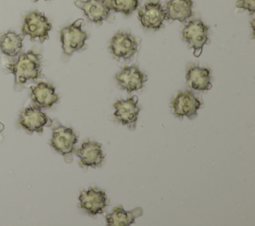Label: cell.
Masks as SVG:
<instances>
[{
    "label": "cell",
    "instance_id": "5",
    "mask_svg": "<svg viewBox=\"0 0 255 226\" xmlns=\"http://www.w3.org/2000/svg\"><path fill=\"white\" fill-rule=\"evenodd\" d=\"M209 27L201 20H192L186 23L182 30V39L189 48L193 49L194 57H199L205 44L208 43Z\"/></svg>",
    "mask_w": 255,
    "mask_h": 226
},
{
    "label": "cell",
    "instance_id": "23",
    "mask_svg": "<svg viewBox=\"0 0 255 226\" xmlns=\"http://www.w3.org/2000/svg\"><path fill=\"white\" fill-rule=\"evenodd\" d=\"M33 1H34V2H38L39 0H33ZM45 1H49V0H45Z\"/></svg>",
    "mask_w": 255,
    "mask_h": 226
},
{
    "label": "cell",
    "instance_id": "15",
    "mask_svg": "<svg viewBox=\"0 0 255 226\" xmlns=\"http://www.w3.org/2000/svg\"><path fill=\"white\" fill-rule=\"evenodd\" d=\"M186 84L195 91H207L211 89L210 69L201 68L194 64H187Z\"/></svg>",
    "mask_w": 255,
    "mask_h": 226
},
{
    "label": "cell",
    "instance_id": "19",
    "mask_svg": "<svg viewBox=\"0 0 255 226\" xmlns=\"http://www.w3.org/2000/svg\"><path fill=\"white\" fill-rule=\"evenodd\" d=\"M23 37L22 34L7 31L0 37V52L8 57H16L22 50Z\"/></svg>",
    "mask_w": 255,
    "mask_h": 226
},
{
    "label": "cell",
    "instance_id": "8",
    "mask_svg": "<svg viewBox=\"0 0 255 226\" xmlns=\"http://www.w3.org/2000/svg\"><path fill=\"white\" fill-rule=\"evenodd\" d=\"M201 105V101L189 91L178 92L170 104L172 113L175 116L179 118L188 117L190 119L197 115V112Z\"/></svg>",
    "mask_w": 255,
    "mask_h": 226
},
{
    "label": "cell",
    "instance_id": "14",
    "mask_svg": "<svg viewBox=\"0 0 255 226\" xmlns=\"http://www.w3.org/2000/svg\"><path fill=\"white\" fill-rule=\"evenodd\" d=\"M79 163L82 167H99L102 165L105 154L102 145L96 141H85L76 150Z\"/></svg>",
    "mask_w": 255,
    "mask_h": 226
},
{
    "label": "cell",
    "instance_id": "12",
    "mask_svg": "<svg viewBox=\"0 0 255 226\" xmlns=\"http://www.w3.org/2000/svg\"><path fill=\"white\" fill-rule=\"evenodd\" d=\"M115 78L120 88L128 93L142 89L144 83L147 81L146 74H144L136 65L124 67Z\"/></svg>",
    "mask_w": 255,
    "mask_h": 226
},
{
    "label": "cell",
    "instance_id": "2",
    "mask_svg": "<svg viewBox=\"0 0 255 226\" xmlns=\"http://www.w3.org/2000/svg\"><path fill=\"white\" fill-rule=\"evenodd\" d=\"M52 138L50 145L59 153H61L66 162L72 161V153L78 141V136L70 127L62 125L59 121H51Z\"/></svg>",
    "mask_w": 255,
    "mask_h": 226
},
{
    "label": "cell",
    "instance_id": "9",
    "mask_svg": "<svg viewBox=\"0 0 255 226\" xmlns=\"http://www.w3.org/2000/svg\"><path fill=\"white\" fill-rule=\"evenodd\" d=\"M75 5L81 9L88 21L101 25L111 18V7L108 0H75Z\"/></svg>",
    "mask_w": 255,
    "mask_h": 226
},
{
    "label": "cell",
    "instance_id": "16",
    "mask_svg": "<svg viewBox=\"0 0 255 226\" xmlns=\"http://www.w3.org/2000/svg\"><path fill=\"white\" fill-rule=\"evenodd\" d=\"M31 99L38 108H51L58 103L59 96L55 87L46 82H39L36 86L31 87Z\"/></svg>",
    "mask_w": 255,
    "mask_h": 226
},
{
    "label": "cell",
    "instance_id": "18",
    "mask_svg": "<svg viewBox=\"0 0 255 226\" xmlns=\"http://www.w3.org/2000/svg\"><path fill=\"white\" fill-rule=\"evenodd\" d=\"M142 214L143 209L141 207H136L130 211H125L123 206L119 205L115 207L111 213L106 214V223L108 226H128Z\"/></svg>",
    "mask_w": 255,
    "mask_h": 226
},
{
    "label": "cell",
    "instance_id": "22",
    "mask_svg": "<svg viewBox=\"0 0 255 226\" xmlns=\"http://www.w3.org/2000/svg\"><path fill=\"white\" fill-rule=\"evenodd\" d=\"M251 28H252V38H254V20H251Z\"/></svg>",
    "mask_w": 255,
    "mask_h": 226
},
{
    "label": "cell",
    "instance_id": "21",
    "mask_svg": "<svg viewBox=\"0 0 255 226\" xmlns=\"http://www.w3.org/2000/svg\"><path fill=\"white\" fill-rule=\"evenodd\" d=\"M235 6L237 9L247 11L251 16L255 13V0H238Z\"/></svg>",
    "mask_w": 255,
    "mask_h": 226
},
{
    "label": "cell",
    "instance_id": "10",
    "mask_svg": "<svg viewBox=\"0 0 255 226\" xmlns=\"http://www.w3.org/2000/svg\"><path fill=\"white\" fill-rule=\"evenodd\" d=\"M138 20L146 30H159L166 20L165 10L159 2L150 1L138 10Z\"/></svg>",
    "mask_w": 255,
    "mask_h": 226
},
{
    "label": "cell",
    "instance_id": "7",
    "mask_svg": "<svg viewBox=\"0 0 255 226\" xmlns=\"http://www.w3.org/2000/svg\"><path fill=\"white\" fill-rule=\"evenodd\" d=\"M113 106L115 108L114 117L117 121L131 130L134 129L140 111L137 96H132L127 100H118Z\"/></svg>",
    "mask_w": 255,
    "mask_h": 226
},
{
    "label": "cell",
    "instance_id": "3",
    "mask_svg": "<svg viewBox=\"0 0 255 226\" xmlns=\"http://www.w3.org/2000/svg\"><path fill=\"white\" fill-rule=\"evenodd\" d=\"M84 20L78 19L69 26L63 28L60 32L62 49L66 56L85 48L89 34L83 30Z\"/></svg>",
    "mask_w": 255,
    "mask_h": 226
},
{
    "label": "cell",
    "instance_id": "13",
    "mask_svg": "<svg viewBox=\"0 0 255 226\" xmlns=\"http://www.w3.org/2000/svg\"><path fill=\"white\" fill-rule=\"evenodd\" d=\"M20 125L29 133L43 132V128L51 123L48 115L36 107H27L20 113Z\"/></svg>",
    "mask_w": 255,
    "mask_h": 226
},
{
    "label": "cell",
    "instance_id": "20",
    "mask_svg": "<svg viewBox=\"0 0 255 226\" xmlns=\"http://www.w3.org/2000/svg\"><path fill=\"white\" fill-rule=\"evenodd\" d=\"M140 0H109L111 10L116 13H121L125 16H129L139 6Z\"/></svg>",
    "mask_w": 255,
    "mask_h": 226
},
{
    "label": "cell",
    "instance_id": "6",
    "mask_svg": "<svg viewBox=\"0 0 255 226\" xmlns=\"http://www.w3.org/2000/svg\"><path fill=\"white\" fill-rule=\"evenodd\" d=\"M139 41L128 32H118L110 41L109 51L116 59L130 60L138 51Z\"/></svg>",
    "mask_w": 255,
    "mask_h": 226
},
{
    "label": "cell",
    "instance_id": "24",
    "mask_svg": "<svg viewBox=\"0 0 255 226\" xmlns=\"http://www.w3.org/2000/svg\"><path fill=\"white\" fill-rule=\"evenodd\" d=\"M0 130H1V129H0Z\"/></svg>",
    "mask_w": 255,
    "mask_h": 226
},
{
    "label": "cell",
    "instance_id": "11",
    "mask_svg": "<svg viewBox=\"0 0 255 226\" xmlns=\"http://www.w3.org/2000/svg\"><path fill=\"white\" fill-rule=\"evenodd\" d=\"M109 203L105 191L90 187L87 190H82L79 195V207L89 215L101 214Z\"/></svg>",
    "mask_w": 255,
    "mask_h": 226
},
{
    "label": "cell",
    "instance_id": "4",
    "mask_svg": "<svg viewBox=\"0 0 255 226\" xmlns=\"http://www.w3.org/2000/svg\"><path fill=\"white\" fill-rule=\"evenodd\" d=\"M52 30V24L48 18L39 11H33L24 18L22 26V35L29 36L31 41L44 43L49 38V32Z\"/></svg>",
    "mask_w": 255,
    "mask_h": 226
},
{
    "label": "cell",
    "instance_id": "1",
    "mask_svg": "<svg viewBox=\"0 0 255 226\" xmlns=\"http://www.w3.org/2000/svg\"><path fill=\"white\" fill-rule=\"evenodd\" d=\"M42 56L34 51L21 53L17 60L6 66L9 73L14 75V88L16 91L22 90L28 81H36L41 76Z\"/></svg>",
    "mask_w": 255,
    "mask_h": 226
},
{
    "label": "cell",
    "instance_id": "17",
    "mask_svg": "<svg viewBox=\"0 0 255 226\" xmlns=\"http://www.w3.org/2000/svg\"><path fill=\"white\" fill-rule=\"evenodd\" d=\"M192 0H169L165 5V15L168 21H186L193 16Z\"/></svg>",
    "mask_w": 255,
    "mask_h": 226
}]
</instances>
